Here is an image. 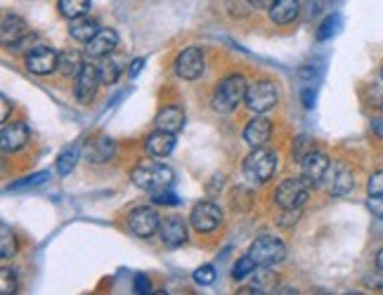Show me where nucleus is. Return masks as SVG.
I'll use <instances>...</instances> for the list:
<instances>
[{"instance_id":"nucleus-14","label":"nucleus","mask_w":383,"mask_h":295,"mask_svg":"<svg viewBox=\"0 0 383 295\" xmlns=\"http://www.w3.org/2000/svg\"><path fill=\"white\" fill-rule=\"evenodd\" d=\"M29 142V125L21 123V120H14V123H5L3 133H0V147H3L5 154H12V151H19Z\"/></svg>"},{"instance_id":"nucleus-32","label":"nucleus","mask_w":383,"mask_h":295,"mask_svg":"<svg viewBox=\"0 0 383 295\" xmlns=\"http://www.w3.org/2000/svg\"><path fill=\"white\" fill-rule=\"evenodd\" d=\"M0 293L3 295L17 293V276H14V271L7 267L0 269Z\"/></svg>"},{"instance_id":"nucleus-23","label":"nucleus","mask_w":383,"mask_h":295,"mask_svg":"<svg viewBox=\"0 0 383 295\" xmlns=\"http://www.w3.org/2000/svg\"><path fill=\"white\" fill-rule=\"evenodd\" d=\"M83 66H86L83 55H81L78 50H64V52H59V66H57V71L62 73V76H66V78H71V76H78Z\"/></svg>"},{"instance_id":"nucleus-16","label":"nucleus","mask_w":383,"mask_h":295,"mask_svg":"<svg viewBox=\"0 0 383 295\" xmlns=\"http://www.w3.org/2000/svg\"><path fill=\"white\" fill-rule=\"evenodd\" d=\"M270 138H272V123L262 116H255L249 120V125L244 128V140L246 145L258 149V147H265Z\"/></svg>"},{"instance_id":"nucleus-15","label":"nucleus","mask_w":383,"mask_h":295,"mask_svg":"<svg viewBox=\"0 0 383 295\" xmlns=\"http://www.w3.org/2000/svg\"><path fill=\"white\" fill-rule=\"evenodd\" d=\"M159 237L168 248L183 246L187 241V224H185V220H183V217H178V215H170V217H166V220H161Z\"/></svg>"},{"instance_id":"nucleus-2","label":"nucleus","mask_w":383,"mask_h":295,"mask_svg":"<svg viewBox=\"0 0 383 295\" xmlns=\"http://www.w3.org/2000/svg\"><path fill=\"white\" fill-rule=\"evenodd\" d=\"M277 168H280V156L270 149L258 147L244 158V177L251 185H265L267 180L275 177Z\"/></svg>"},{"instance_id":"nucleus-13","label":"nucleus","mask_w":383,"mask_h":295,"mask_svg":"<svg viewBox=\"0 0 383 295\" xmlns=\"http://www.w3.org/2000/svg\"><path fill=\"white\" fill-rule=\"evenodd\" d=\"M116 45H118V33L114 31V29H100V31L88 41L86 55L95 57V59H102V57L111 55V52L116 50Z\"/></svg>"},{"instance_id":"nucleus-6","label":"nucleus","mask_w":383,"mask_h":295,"mask_svg":"<svg viewBox=\"0 0 383 295\" xmlns=\"http://www.w3.org/2000/svg\"><path fill=\"white\" fill-rule=\"evenodd\" d=\"M277 102H280V93H277L275 83L255 81L253 86H249V93H246V107L251 111H255V113L270 111Z\"/></svg>"},{"instance_id":"nucleus-12","label":"nucleus","mask_w":383,"mask_h":295,"mask_svg":"<svg viewBox=\"0 0 383 295\" xmlns=\"http://www.w3.org/2000/svg\"><path fill=\"white\" fill-rule=\"evenodd\" d=\"M100 71L95 64H86L81 73L76 76V100L81 104H90L95 100L97 88H100Z\"/></svg>"},{"instance_id":"nucleus-21","label":"nucleus","mask_w":383,"mask_h":295,"mask_svg":"<svg viewBox=\"0 0 383 295\" xmlns=\"http://www.w3.org/2000/svg\"><path fill=\"white\" fill-rule=\"evenodd\" d=\"M300 12V0H277V3L270 7V19L275 24H291Z\"/></svg>"},{"instance_id":"nucleus-11","label":"nucleus","mask_w":383,"mask_h":295,"mask_svg":"<svg viewBox=\"0 0 383 295\" xmlns=\"http://www.w3.org/2000/svg\"><path fill=\"white\" fill-rule=\"evenodd\" d=\"M204 66H206V59H204V52L199 48H187L180 52L175 59V73L183 81H197L199 76L204 73Z\"/></svg>"},{"instance_id":"nucleus-24","label":"nucleus","mask_w":383,"mask_h":295,"mask_svg":"<svg viewBox=\"0 0 383 295\" xmlns=\"http://www.w3.org/2000/svg\"><path fill=\"white\" fill-rule=\"evenodd\" d=\"M97 31H100V26H97V21H93V19H88V17H76V19H71L69 33H71L73 41L88 43L90 38H93Z\"/></svg>"},{"instance_id":"nucleus-40","label":"nucleus","mask_w":383,"mask_h":295,"mask_svg":"<svg viewBox=\"0 0 383 295\" xmlns=\"http://www.w3.org/2000/svg\"><path fill=\"white\" fill-rule=\"evenodd\" d=\"M246 3H249L251 7H255V10H270L277 0H246Z\"/></svg>"},{"instance_id":"nucleus-33","label":"nucleus","mask_w":383,"mask_h":295,"mask_svg":"<svg viewBox=\"0 0 383 295\" xmlns=\"http://www.w3.org/2000/svg\"><path fill=\"white\" fill-rule=\"evenodd\" d=\"M253 271H258V267H255V262L249 258V255H244V258H239V262L235 264V271H232V276L237 279H246V276H251Z\"/></svg>"},{"instance_id":"nucleus-37","label":"nucleus","mask_w":383,"mask_h":295,"mask_svg":"<svg viewBox=\"0 0 383 295\" xmlns=\"http://www.w3.org/2000/svg\"><path fill=\"white\" fill-rule=\"evenodd\" d=\"M135 293H152V284L145 274H138L135 276Z\"/></svg>"},{"instance_id":"nucleus-22","label":"nucleus","mask_w":383,"mask_h":295,"mask_svg":"<svg viewBox=\"0 0 383 295\" xmlns=\"http://www.w3.org/2000/svg\"><path fill=\"white\" fill-rule=\"evenodd\" d=\"M156 128H161V130H168V133H180L185 128V111L180 107H166L159 111V116H156Z\"/></svg>"},{"instance_id":"nucleus-28","label":"nucleus","mask_w":383,"mask_h":295,"mask_svg":"<svg viewBox=\"0 0 383 295\" xmlns=\"http://www.w3.org/2000/svg\"><path fill=\"white\" fill-rule=\"evenodd\" d=\"M76 161H78V151L66 149L64 154H59V158H57V172L62 177H66L73 168H76Z\"/></svg>"},{"instance_id":"nucleus-19","label":"nucleus","mask_w":383,"mask_h":295,"mask_svg":"<svg viewBox=\"0 0 383 295\" xmlns=\"http://www.w3.org/2000/svg\"><path fill=\"white\" fill-rule=\"evenodd\" d=\"M114 154H116V145L109 138H97L86 147V156L90 163H107L114 158Z\"/></svg>"},{"instance_id":"nucleus-43","label":"nucleus","mask_w":383,"mask_h":295,"mask_svg":"<svg viewBox=\"0 0 383 295\" xmlns=\"http://www.w3.org/2000/svg\"><path fill=\"white\" fill-rule=\"evenodd\" d=\"M142 66H145V59H135L133 66H131V76H138Z\"/></svg>"},{"instance_id":"nucleus-1","label":"nucleus","mask_w":383,"mask_h":295,"mask_svg":"<svg viewBox=\"0 0 383 295\" xmlns=\"http://www.w3.org/2000/svg\"><path fill=\"white\" fill-rule=\"evenodd\" d=\"M246 93H249V83H246V78L242 73H232L215 86L213 109L220 113L235 111L239 107V102H246Z\"/></svg>"},{"instance_id":"nucleus-18","label":"nucleus","mask_w":383,"mask_h":295,"mask_svg":"<svg viewBox=\"0 0 383 295\" xmlns=\"http://www.w3.org/2000/svg\"><path fill=\"white\" fill-rule=\"evenodd\" d=\"M332 177H329V192L334 196H348L355 187V177H352V170L345 163H334L332 168Z\"/></svg>"},{"instance_id":"nucleus-35","label":"nucleus","mask_w":383,"mask_h":295,"mask_svg":"<svg viewBox=\"0 0 383 295\" xmlns=\"http://www.w3.org/2000/svg\"><path fill=\"white\" fill-rule=\"evenodd\" d=\"M367 192H369V196H381L383 199V170L374 172V175L369 177V182H367Z\"/></svg>"},{"instance_id":"nucleus-34","label":"nucleus","mask_w":383,"mask_h":295,"mask_svg":"<svg viewBox=\"0 0 383 295\" xmlns=\"http://www.w3.org/2000/svg\"><path fill=\"white\" fill-rule=\"evenodd\" d=\"M194 281H197L199 286H211L215 281V269L211 267V264H204V267H199L197 271H194Z\"/></svg>"},{"instance_id":"nucleus-36","label":"nucleus","mask_w":383,"mask_h":295,"mask_svg":"<svg viewBox=\"0 0 383 295\" xmlns=\"http://www.w3.org/2000/svg\"><path fill=\"white\" fill-rule=\"evenodd\" d=\"M154 203H163V206H175L180 199H175V194L170 189H161V192H152Z\"/></svg>"},{"instance_id":"nucleus-29","label":"nucleus","mask_w":383,"mask_h":295,"mask_svg":"<svg viewBox=\"0 0 383 295\" xmlns=\"http://www.w3.org/2000/svg\"><path fill=\"white\" fill-rule=\"evenodd\" d=\"M339 29H341V17L339 14H329V17L322 21V26L317 31V41H329V38H334L339 33Z\"/></svg>"},{"instance_id":"nucleus-27","label":"nucleus","mask_w":383,"mask_h":295,"mask_svg":"<svg viewBox=\"0 0 383 295\" xmlns=\"http://www.w3.org/2000/svg\"><path fill=\"white\" fill-rule=\"evenodd\" d=\"M0 255L3 258H14L17 255V237H14V232L7 224H3V229H0Z\"/></svg>"},{"instance_id":"nucleus-10","label":"nucleus","mask_w":383,"mask_h":295,"mask_svg":"<svg viewBox=\"0 0 383 295\" xmlns=\"http://www.w3.org/2000/svg\"><path fill=\"white\" fill-rule=\"evenodd\" d=\"M59 66V52H55L48 45H36L26 55V69L36 76H50Z\"/></svg>"},{"instance_id":"nucleus-20","label":"nucleus","mask_w":383,"mask_h":295,"mask_svg":"<svg viewBox=\"0 0 383 295\" xmlns=\"http://www.w3.org/2000/svg\"><path fill=\"white\" fill-rule=\"evenodd\" d=\"M29 31H26V21L17 17V14H7L3 19V26H0V36H3V43L10 48L19 41V38H24Z\"/></svg>"},{"instance_id":"nucleus-30","label":"nucleus","mask_w":383,"mask_h":295,"mask_svg":"<svg viewBox=\"0 0 383 295\" xmlns=\"http://www.w3.org/2000/svg\"><path fill=\"white\" fill-rule=\"evenodd\" d=\"M315 149L312 145V140L310 138H305V135H300V138L294 140V147H291V154H294V161H303V158L310 154V151Z\"/></svg>"},{"instance_id":"nucleus-41","label":"nucleus","mask_w":383,"mask_h":295,"mask_svg":"<svg viewBox=\"0 0 383 295\" xmlns=\"http://www.w3.org/2000/svg\"><path fill=\"white\" fill-rule=\"evenodd\" d=\"M3 113H0V120H7V116H10V100H7V97H3Z\"/></svg>"},{"instance_id":"nucleus-31","label":"nucleus","mask_w":383,"mask_h":295,"mask_svg":"<svg viewBox=\"0 0 383 295\" xmlns=\"http://www.w3.org/2000/svg\"><path fill=\"white\" fill-rule=\"evenodd\" d=\"M48 177H50V172H36V175H29L26 180H19V182L10 185L7 189H10V192H21V189H34V187L43 185Z\"/></svg>"},{"instance_id":"nucleus-7","label":"nucleus","mask_w":383,"mask_h":295,"mask_svg":"<svg viewBox=\"0 0 383 295\" xmlns=\"http://www.w3.org/2000/svg\"><path fill=\"white\" fill-rule=\"evenodd\" d=\"M329 168H332V161L325 151L312 149L303 161H300V177L305 180L310 187H320L322 180L329 175Z\"/></svg>"},{"instance_id":"nucleus-42","label":"nucleus","mask_w":383,"mask_h":295,"mask_svg":"<svg viewBox=\"0 0 383 295\" xmlns=\"http://www.w3.org/2000/svg\"><path fill=\"white\" fill-rule=\"evenodd\" d=\"M312 100H315V93H312V90H303V102H305V107H307V109L312 107Z\"/></svg>"},{"instance_id":"nucleus-5","label":"nucleus","mask_w":383,"mask_h":295,"mask_svg":"<svg viewBox=\"0 0 383 295\" xmlns=\"http://www.w3.org/2000/svg\"><path fill=\"white\" fill-rule=\"evenodd\" d=\"M307 192H310V185L305 182L303 177L298 180H287L277 187L275 192V203L282 210H291V208H303L307 201Z\"/></svg>"},{"instance_id":"nucleus-45","label":"nucleus","mask_w":383,"mask_h":295,"mask_svg":"<svg viewBox=\"0 0 383 295\" xmlns=\"http://www.w3.org/2000/svg\"><path fill=\"white\" fill-rule=\"evenodd\" d=\"M381 78H383V69H381Z\"/></svg>"},{"instance_id":"nucleus-4","label":"nucleus","mask_w":383,"mask_h":295,"mask_svg":"<svg viewBox=\"0 0 383 295\" xmlns=\"http://www.w3.org/2000/svg\"><path fill=\"white\" fill-rule=\"evenodd\" d=\"M246 255L255 262V267L258 269L272 267V264L284 260V255H287V246H284V241H280L277 237H260V239L253 241Z\"/></svg>"},{"instance_id":"nucleus-3","label":"nucleus","mask_w":383,"mask_h":295,"mask_svg":"<svg viewBox=\"0 0 383 295\" xmlns=\"http://www.w3.org/2000/svg\"><path fill=\"white\" fill-rule=\"evenodd\" d=\"M131 180H133L135 187L147 189V192H161V189H170L173 170L163 163L145 161V163L135 165L133 172H131Z\"/></svg>"},{"instance_id":"nucleus-8","label":"nucleus","mask_w":383,"mask_h":295,"mask_svg":"<svg viewBox=\"0 0 383 295\" xmlns=\"http://www.w3.org/2000/svg\"><path fill=\"white\" fill-rule=\"evenodd\" d=\"M159 227H161V217L149 206L135 208L133 213L128 215V229H131L138 239H149L152 234L159 232Z\"/></svg>"},{"instance_id":"nucleus-44","label":"nucleus","mask_w":383,"mask_h":295,"mask_svg":"<svg viewBox=\"0 0 383 295\" xmlns=\"http://www.w3.org/2000/svg\"><path fill=\"white\" fill-rule=\"evenodd\" d=\"M377 267L383 271V248H381V251L377 253Z\"/></svg>"},{"instance_id":"nucleus-25","label":"nucleus","mask_w":383,"mask_h":295,"mask_svg":"<svg viewBox=\"0 0 383 295\" xmlns=\"http://www.w3.org/2000/svg\"><path fill=\"white\" fill-rule=\"evenodd\" d=\"M59 14L66 19H76V17H86L90 10V0H59L57 3Z\"/></svg>"},{"instance_id":"nucleus-26","label":"nucleus","mask_w":383,"mask_h":295,"mask_svg":"<svg viewBox=\"0 0 383 295\" xmlns=\"http://www.w3.org/2000/svg\"><path fill=\"white\" fill-rule=\"evenodd\" d=\"M97 71H100V81L104 86H111V83L118 81V73H121V66H118L116 59H111L109 55L102 57V62L97 64Z\"/></svg>"},{"instance_id":"nucleus-39","label":"nucleus","mask_w":383,"mask_h":295,"mask_svg":"<svg viewBox=\"0 0 383 295\" xmlns=\"http://www.w3.org/2000/svg\"><path fill=\"white\" fill-rule=\"evenodd\" d=\"M369 208H372L374 215L383 217V199L381 196H369Z\"/></svg>"},{"instance_id":"nucleus-17","label":"nucleus","mask_w":383,"mask_h":295,"mask_svg":"<svg viewBox=\"0 0 383 295\" xmlns=\"http://www.w3.org/2000/svg\"><path fill=\"white\" fill-rule=\"evenodd\" d=\"M173 147H175V133H168V130H161V128H156L154 133L147 135L145 140V149L149 156L154 158H166Z\"/></svg>"},{"instance_id":"nucleus-9","label":"nucleus","mask_w":383,"mask_h":295,"mask_svg":"<svg viewBox=\"0 0 383 295\" xmlns=\"http://www.w3.org/2000/svg\"><path fill=\"white\" fill-rule=\"evenodd\" d=\"M190 222L199 234H208V232L218 229V224L223 222V210L211 201H201L192 208Z\"/></svg>"},{"instance_id":"nucleus-38","label":"nucleus","mask_w":383,"mask_h":295,"mask_svg":"<svg viewBox=\"0 0 383 295\" xmlns=\"http://www.w3.org/2000/svg\"><path fill=\"white\" fill-rule=\"evenodd\" d=\"M364 284L367 286H372V289H383V271H372L369 276L364 279Z\"/></svg>"}]
</instances>
